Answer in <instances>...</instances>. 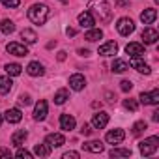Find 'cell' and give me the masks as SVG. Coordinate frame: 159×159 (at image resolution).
<instances>
[{"mask_svg":"<svg viewBox=\"0 0 159 159\" xmlns=\"http://www.w3.org/2000/svg\"><path fill=\"white\" fill-rule=\"evenodd\" d=\"M0 30H2L6 36H10V34L15 30V25H13V21H10V19H4L2 23H0Z\"/></svg>","mask_w":159,"mask_h":159,"instance_id":"obj_30","label":"cell"},{"mask_svg":"<svg viewBox=\"0 0 159 159\" xmlns=\"http://www.w3.org/2000/svg\"><path fill=\"white\" fill-rule=\"evenodd\" d=\"M109 124V114L107 112H96L92 116V127L94 129H103Z\"/></svg>","mask_w":159,"mask_h":159,"instance_id":"obj_11","label":"cell"},{"mask_svg":"<svg viewBox=\"0 0 159 159\" xmlns=\"http://www.w3.org/2000/svg\"><path fill=\"white\" fill-rule=\"evenodd\" d=\"M152 120H153V122H159V112H157V111L152 112Z\"/></svg>","mask_w":159,"mask_h":159,"instance_id":"obj_45","label":"cell"},{"mask_svg":"<svg viewBox=\"0 0 159 159\" xmlns=\"http://www.w3.org/2000/svg\"><path fill=\"white\" fill-rule=\"evenodd\" d=\"M45 144L51 146V148H60V146L66 144V139H64L62 133H49L45 137Z\"/></svg>","mask_w":159,"mask_h":159,"instance_id":"obj_7","label":"cell"},{"mask_svg":"<svg viewBox=\"0 0 159 159\" xmlns=\"http://www.w3.org/2000/svg\"><path fill=\"white\" fill-rule=\"evenodd\" d=\"M124 107H125L127 111H131V112H135V111L139 109V103H137L135 99H131V98H129V99H124Z\"/></svg>","mask_w":159,"mask_h":159,"instance_id":"obj_33","label":"cell"},{"mask_svg":"<svg viewBox=\"0 0 159 159\" xmlns=\"http://www.w3.org/2000/svg\"><path fill=\"white\" fill-rule=\"evenodd\" d=\"M51 153V146H45V144H36L34 146V155L38 157H47Z\"/></svg>","mask_w":159,"mask_h":159,"instance_id":"obj_28","label":"cell"},{"mask_svg":"<svg viewBox=\"0 0 159 159\" xmlns=\"http://www.w3.org/2000/svg\"><path fill=\"white\" fill-rule=\"evenodd\" d=\"M77 19H79V25H81L83 28H86V30H88V28H92V26L96 25V19H94V15H92L90 11H83Z\"/></svg>","mask_w":159,"mask_h":159,"instance_id":"obj_15","label":"cell"},{"mask_svg":"<svg viewBox=\"0 0 159 159\" xmlns=\"http://www.w3.org/2000/svg\"><path fill=\"white\" fill-rule=\"evenodd\" d=\"M32 155L34 153H30L28 150H25V148H19L17 152H15V157H25V159H32Z\"/></svg>","mask_w":159,"mask_h":159,"instance_id":"obj_34","label":"cell"},{"mask_svg":"<svg viewBox=\"0 0 159 159\" xmlns=\"http://www.w3.org/2000/svg\"><path fill=\"white\" fill-rule=\"evenodd\" d=\"M47 111H49V107H47V101H43V99H39L38 103H36V109H34V118L36 120H45L47 118Z\"/></svg>","mask_w":159,"mask_h":159,"instance_id":"obj_14","label":"cell"},{"mask_svg":"<svg viewBox=\"0 0 159 159\" xmlns=\"http://www.w3.org/2000/svg\"><path fill=\"white\" fill-rule=\"evenodd\" d=\"M49 15H51V10L45 4H34L28 10V19L34 25H45L47 19H49Z\"/></svg>","mask_w":159,"mask_h":159,"instance_id":"obj_2","label":"cell"},{"mask_svg":"<svg viewBox=\"0 0 159 159\" xmlns=\"http://www.w3.org/2000/svg\"><path fill=\"white\" fill-rule=\"evenodd\" d=\"M4 118L10 122V124H19L21 122V118H23V112H21V109H8L6 111V114H4Z\"/></svg>","mask_w":159,"mask_h":159,"instance_id":"obj_17","label":"cell"},{"mask_svg":"<svg viewBox=\"0 0 159 159\" xmlns=\"http://www.w3.org/2000/svg\"><path fill=\"white\" fill-rule=\"evenodd\" d=\"M84 86H86V79H84V75L75 73V75H71V77H69V88H71V90L81 92Z\"/></svg>","mask_w":159,"mask_h":159,"instance_id":"obj_5","label":"cell"},{"mask_svg":"<svg viewBox=\"0 0 159 159\" xmlns=\"http://www.w3.org/2000/svg\"><path fill=\"white\" fill-rule=\"evenodd\" d=\"M62 157H64V159H69V157H71V159H79V152H66Z\"/></svg>","mask_w":159,"mask_h":159,"instance_id":"obj_39","label":"cell"},{"mask_svg":"<svg viewBox=\"0 0 159 159\" xmlns=\"http://www.w3.org/2000/svg\"><path fill=\"white\" fill-rule=\"evenodd\" d=\"M0 157H11V152L6 148H0Z\"/></svg>","mask_w":159,"mask_h":159,"instance_id":"obj_40","label":"cell"},{"mask_svg":"<svg viewBox=\"0 0 159 159\" xmlns=\"http://www.w3.org/2000/svg\"><path fill=\"white\" fill-rule=\"evenodd\" d=\"M125 52L133 58V56H142L144 54V45L140 43H127L125 45Z\"/></svg>","mask_w":159,"mask_h":159,"instance_id":"obj_18","label":"cell"},{"mask_svg":"<svg viewBox=\"0 0 159 159\" xmlns=\"http://www.w3.org/2000/svg\"><path fill=\"white\" fill-rule=\"evenodd\" d=\"M146 127H148V124H146L144 120H140V122H137V124L133 125V135H140L142 131H146Z\"/></svg>","mask_w":159,"mask_h":159,"instance_id":"obj_32","label":"cell"},{"mask_svg":"<svg viewBox=\"0 0 159 159\" xmlns=\"http://www.w3.org/2000/svg\"><path fill=\"white\" fill-rule=\"evenodd\" d=\"M155 19H157V11H155L153 8H148V10H144V11L140 13V21H142L144 25H152Z\"/></svg>","mask_w":159,"mask_h":159,"instance_id":"obj_21","label":"cell"},{"mask_svg":"<svg viewBox=\"0 0 159 159\" xmlns=\"http://www.w3.org/2000/svg\"><path fill=\"white\" fill-rule=\"evenodd\" d=\"M124 139H125V131L124 129H112V131H109L105 135V140L109 144H120V142H124Z\"/></svg>","mask_w":159,"mask_h":159,"instance_id":"obj_8","label":"cell"},{"mask_svg":"<svg viewBox=\"0 0 159 159\" xmlns=\"http://www.w3.org/2000/svg\"><path fill=\"white\" fill-rule=\"evenodd\" d=\"M120 88H122V92H131L133 83H131V81H122V83H120Z\"/></svg>","mask_w":159,"mask_h":159,"instance_id":"obj_36","label":"cell"},{"mask_svg":"<svg viewBox=\"0 0 159 159\" xmlns=\"http://www.w3.org/2000/svg\"><path fill=\"white\" fill-rule=\"evenodd\" d=\"M11 86H13V83H11L10 77H0V94H2V96L10 94Z\"/></svg>","mask_w":159,"mask_h":159,"instance_id":"obj_25","label":"cell"},{"mask_svg":"<svg viewBox=\"0 0 159 159\" xmlns=\"http://www.w3.org/2000/svg\"><path fill=\"white\" fill-rule=\"evenodd\" d=\"M92 131H94V129H92V127H90L88 124H84V125L81 127V133H83L84 137H90V135H92Z\"/></svg>","mask_w":159,"mask_h":159,"instance_id":"obj_38","label":"cell"},{"mask_svg":"<svg viewBox=\"0 0 159 159\" xmlns=\"http://www.w3.org/2000/svg\"><path fill=\"white\" fill-rule=\"evenodd\" d=\"M101 56H114L116 52H118V43L116 41H107V43H103L101 47H99V51H98Z\"/></svg>","mask_w":159,"mask_h":159,"instance_id":"obj_12","label":"cell"},{"mask_svg":"<svg viewBox=\"0 0 159 159\" xmlns=\"http://www.w3.org/2000/svg\"><path fill=\"white\" fill-rule=\"evenodd\" d=\"M21 71H23V67L19 64H6V73L10 77H17V75H21Z\"/></svg>","mask_w":159,"mask_h":159,"instance_id":"obj_31","label":"cell"},{"mask_svg":"<svg viewBox=\"0 0 159 159\" xmlns=\"http://www.w3.org/2000/svg\"><path fill=\"white\" fill-rule=\"evenodd\" d=\"M142 39H144L146 45H153V43L159 39V32H157L155 28H150V26H148V28L142 30Z\"/></svg>","mask_w":159,"mask_h":159,"instance_id":"obj_13","label":"cell"},{"mask_svg":"<svg viewBox=\"0 0 159 159\" xmlns=\"http://www.w3.org/2000/svg\"><path fill=\"white\" fill-rule=\"evenodd\" d=\"M67 99H69V92H67L66 88H62V90H58V92L54 94V103H56V105H64Z\"/></svg>","mask_w":159,"mask_h":159,"instance_id":"obj_27","label":"cell"},{"mask_svg":"<svg viewBox=\"0 0 159 159\" xmlns=\"http://www.w3.org/2000/svg\"><path fill=\"white\" fill-rule=\"evenodd\" d=\"M129 66H131V67H135L139 73H144V75H150V73H152L150 66H148L144 60H140V56H133V58H131V62H129Z\"/></svg>","mask_w":159,"mask_h":159,"instance_id":"obj_9","label":"cell"},{"mask_svg":"<svg viewBox=\"0 0 159 159\" xmlns=\"http://www.w3.org/2000/svg\"><path fill=\"white\" fill-rule=\"evenodd\" d=\"M6 8H17L19 4H21V0H0Z\"/></svg>","mask_w":159,"mask_h":159,"instance_id":"obj_35","label":"cell"},{"mask_svg":"<svg viewBox=\"0 0 159 159\" xmlns=\"http://www.w3.org/2000/svg\"><path fill=\"white\" fill-rule=\"evenodd\" d=\"M116 6L125 8V6H129V0H116Z\"/></svg>","mask_w":159,"mask_h":159,"instance_id":"obj_41","label":"cell"},{"mask_svg":"<svg viewBox=\"0 0 159 159\" xmlns=\"http://www.w3.org/2000/svg\"><path fill=\"white\" fill-rule=\"evenodd\" d=\"M88 11L94 15V19H99L101 23H109L112 19V10L107 0H90Z\"/></svg>","mask_w":159,"mask_h":159,"instance_id":"obj_1","label":"cell"},{"mask_svg":"<svg viewBox=\"0 0 159 159\" xmlns=\"http://www.w3.org/2000/svg\"><path fill=\"white\" fill-rule=\"evenodd\" d=\"M79 54L81 56H90V51L88 49H79Z\"/></svg>","mask_w":159,"mask_h":159,"instance_id":"obj_42","label":"cell"},{"mask_svg":"<svg viewBox=\"0 0 159 159\" xmlns=\"http://www.w3.org/2000/svg\"><path fill=\"white\" fill-rule=\"evenodd\" d=\"M159 148V137H148L139 142V150L142 155H153Z\"/></svg>","mask_w":159,"mask_h":159,"instance_id":"obj_3","label":"cell"},{"mask_svg":"<svg viewBox=\"0 0 159 159\" xmlns=\"http://www.w3.org/2000/svg\"><path fill=\"white\" fill-rule=\"evenodd\" d=\"M26 71H28V75H30V77H41V75L45 73L43 64H39V62H30V64H28V67H26Z\"/></svg>","mask_w":159,"mask_h":159,"instance_id":"obj_19","label":"cell"},{"mask_svg":"<svg viewBox=\"0 0 159 159\" xmlns=\"http://www.w3.org/2000/svg\"><path fill=\"white\" fill-rule=\"evenodd\" d=\"M6 51H8L10 54H13V56H26V54H28V49H26V45H23V43H17V41H11V43H8V45H6Z\"/></svg>","mask_w":159,"mask_h":159,"instance_id":"obj_6","label":"cell"},{"mask_svg":"<svg viewBox=\"0 0 159 159\" xmlns=\"http://www.w3.org/2000/svg\"><path fill=\"white\" fill-rule=\"evenodd\" d=\"M109 155L111 157H129L131 155V150H127V148H112L109 152Z\"/></svg>","mask_w":159,"mask_h":159,"instance_id":"obj_29","label":"cell"},{"mask_svg":"<svg viewBox=\"0 0 159 159\" xmlns=\"http://www.w3.org/2000/svg\"><path fill=\"white\" fill-rule=\"evenodd\" d=\"M21 38L25 39V43H36L38 41V34L32 30V28H25L21 32Z\"/></svg>","mask_w":159,"mask_h":159,"instance_id":"obj_26","label":"cell"},{"mask_svg":"<svg viewBox=\"0 0 159 159\" xmlns=\"http://www.w3.org/2000/svg\"><path fill=\"white\" fill-rule=\"evenodd\" d=\"M111 69H112L114 73H124V71H127V69H129V64H127L125 60H122V58H114V62H112Z\"/></svg>","mask_w":159,"mask_h":159,"instance_id":"obj_23","label":"cell"},{"mask_svg":"<svg viewBox=\"0 0 159 159\" xmlns=\"http://www.w3.org/2000/svg\"><path fill=\"white\" fill-rule=\"evenodd\" d=\"M116 30H118L120 36H129V34L135 32V23H133L129 17H122V19H118V23H116Z\"/></svg>","mask_w":159,"mask_h":159,"instance_id":"obj_4","label":"cell"},{"mask_svg":"<svg viewBox=\"0 0 159 159\" xmlns=\"http://www.w3.org/2000/svg\"><path fill=\"white\" fill-rule=\"evenodd\" d=\"M66 34H67V36H75V34H77V30H75V28H67V30H66Z\"/></svg>","mask_w":159,"mask_h":159,"instance_id":"obj_44","label":"cell"},{"mask_svg":"<svg viewBox=\"0 0 159 159\" xmlns=\"http://www.w3.org/2000/svg\"><path fill=\"white\" fill-rule=\"evenodd\" d=\"M26 137H28V133H26L25 129H19V131H15V133L11 135V144H13V146H23L25 140H26Z\"/></svg>","mask_w":159,"mask_h":159,"instance_id":"obj_22","label":"cell"},{"mask_svg":"<svg viewBox=\"0 0 159 159\" xmlns=\"http://www.w3.org/2000/svg\"><path fill=\"white\" fill-rule=\"evenodd\" d=\"M56 58H58V60H60V62H64V60H66V51H60V52H58V56H56Z\"/></svg>","mask_w":159,"mask_h":159,"instance_id":"obj_43","label":"cell"},{"mask_svg":"<svg viewBox=\"0 0 159 159\" xmlns=\"http://www.w3.org/2000/svg\"><path fill=\"white\" fill-rule=\"evenodd\" d=\"M30 103H32V101H30V96H28V94H25V96L19 98V105H25V107H26V105H30Z\"/></svg>","mask_w":159,"mask_h":159,"instance_id":"obj_37","label":"cell"},{"mask_svg":"<svg viewBox=\"0 0 159 159\" xmlns=\"http://www.w3.org/2000/svg\"><path fill=\"white\" fill-rule=\"evenodd\" d=\"M0 124H2V114H0Z\"/></svg>","mask_w":159,"mask_h":159,"instance_id":"obj_46","label":"cell"},{"mask_svg":"<svg viewBox=\"0 0 159 159\" xmlns=\"http://www.w3.org/2000/svg\"><path fill=\"white\" fill-rule=\"evenodd\" d=\"M62 2H66V0H62Z\"/></svg>","mask_w":159,"mask_h":159,"instance_id":"obj_47","label":"cell"},{"mask_svg":"<svg viewBox=\"0 0 159 159\" xmlns=\"http://www.w3.org/2000/svg\"><path fill=\"white\" fill-rule=\"evenodd\" d=\"M83 148H84L86 152H92V153H101L105 146H103L101 140H90V142H84Z\"/></svg>","mask_w":159,"mask_h":159,"instance_id":"obj_20","label":"cell"},{"mask_svg":"<svg viewBox=\"0 0 159 159\" xmlns=\"http://www.w3.org/2000/svg\"><path fill=\"white\" fill-rule=\"evenodd\" d=\"M139 99H140V103L142 105H157L159 103V90H153V92H142L140 96H139Z\"/></svg>","mask_w":159,"mask_h":159,"instance_id":"obj_10","label":"cell"},{"mask_svg":"<svg viewBox=\"0 0 159 159\" xmlns=\"http://www.w3.org/2000/svg\"><path fill=\"white\" fill-rule=\"evenodd\" d=\"M60 127H62L64 131H71V129H75V118H73L71 114H67V112L60 114Z\"/></svg>","mask_w":159,"mask_h":159,"instance_id":"obj_16","label":"cell"},{"mask_svg":"<svg viewBox=\"0 0 159 159\" xmlns=\"http://www.w3.org/2000/svg\"><path fill=\"white\" fill-rule=\"evenodd\" d=\"M103 38V32L99 30V28H88L86 30V34H84V39H88V41H98V39H101Z\"/></svg>","mask_w":159,"mask_h":159,"instance_id":"obj_24","label":"cell"}]
</instances>
